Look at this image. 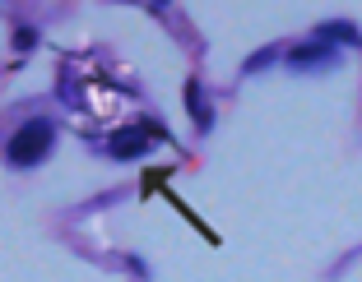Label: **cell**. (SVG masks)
<instances>
[{"mask_svg": "<svg viewBox=\"0 0 362 282\" xmlns=\"http://www.w3.org/2000/svg\"><path fill=\"white\" fill-rule=\"evenodd\" d=\"M37 47V28H14V51H33Z\"/></svg>", "mask_w": 362, "mask_h": 282, "instance_id": "cell-5", "label": "cell"}, {"mask_svg": "<svg viewBox=\"0 0 362 282\" xmlns=\"http://www.w3.org/2000/svg\"><path fill=\"white\" fill-rule=\"evenodd\" d=\"M52 144H56V125L52 121H23L19 130L10 135V144H5V162L10 167H37L47 153H52Z\"/></svg>", "mask_w": 362, "mask_h": 282, "instance_id": "cell-1", "label": "cell"}, {"mask_svg": "<svg viewBox=\"0 0 362 282\" xmlns=\"http://www.w3.org/2000/svg\"><path fill=\"white\" fill-rule=\"evenodd\" d=\"M288 61L298 65V70H307V65H330L334 51H330V47H298V51L288 56Z\"/></svg>", "mask_w": 362, "mask_h": 282, "instance_id": "cell-4", "label": "cell"}, {"mask_svg": "<svg viewBox=\"0 0 362 282\" xmlns=\"http://www.w3.org/2000/svg\"><path fill=\"white\" fill-rule=\"evenodd\" d=\"M320 37H344V42H358V32L344 28V23H330V28H320Z\"/></svg>", "mask_w": 362, "mask_h": 282, "instance_id": "cell-6", "label": "cell"}, {"mask_svg": "<svg viewBox=\"0 0 362 282\" xmlns=\"http://www.w3.org/2000/svg\"><path fill=\"white\" fill-rule=\"evenodd\" d=\"M158 5H168V0H158Z\"/></svg>", "mask_w": 362, "mask_h": 282, "instance_id": "cell-7", "label": "cell"}, {"mask_svg": "<svg viewBox=\"0 0 362 282\" xmlns=\"http://www.w3.org/2000/svg\"><path fill=\"white\" fill-rule=\"evenodd\" d=\"M186 111H191L195 121H200V130H209V121H214V116H209V106H204V88L195 84V79L186 84Z\"/></svg>", "mask_w": 362, "mask_h": 282, "instance_id": "cell-3", "label": "cell"}, {"mask_svg": "<svg viewBox=\"0 0 362 282\" xmlns=\"http://www.w3.org/2000/svg\"><path fill=\"white\" fill-rule=\"evenodd\" d=\"M153 139H168V130H163L158 121H135V125L117 130V135L107 139V153H112V157H139Z\"/></svg>", "mask_w": 362, "mask_h": 282, "instance_id": "cell-2", "label": "cell"}]
</instances>
